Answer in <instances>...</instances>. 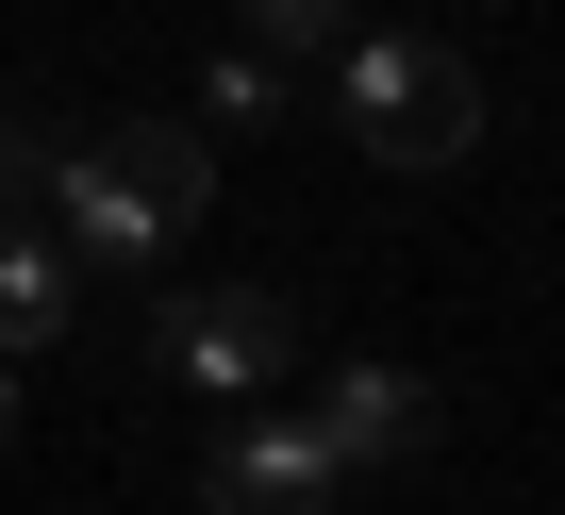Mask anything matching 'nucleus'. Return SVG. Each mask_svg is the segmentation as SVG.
Instances as JSON below:
<instances>
[{"label":"nucleus","mask_w":565,"mask_h":515,"mask_svg":"<svg viewBox=\"0 0 565 515\" xmlns=\"http://www.w3.org/2000/svg\"><path fill=\"white\" fill-rule=\"evenodd\" d=\"M51 249L67 267H167V249L216 216V133L200 117H100V133H51Z\"/></svg>","instance_id":"nucleus-1"},{"label":"nucleus","mask_w":565,"mask_h":515,"mask_svg":"<svg viewBox=\"0 0 565 515\" xmlns=\"http://www.w3.org/2000/svg\"><path fill=\"white\" fill-rule=\"evenodd\" d=\"M333 133H350L366 167L433 183V167L482 150V67H466L449 34H350V51H333Z\"/></svg>","instance_id":"nucleus-2"},{"label":"nucleus","mask_w":565,"mask_h":515,"mask_svg":"<svg viewBox=\"0 0 565 515\" xmlns=\"http://www.w3.org/2000/svg\"><path fill=\"white\" fill-rule=\"evenodd\" d=\"M150 366L200 383V399H266L282 366H300V300H266V283H167L150 300Z\"/></svg>","instance_id":"nucleus-3"},{"label":"nucleus","mask_w":565,"mask_h":515,"mask_svg":"<svg viewBox=\"0 0 565 515\" xmlns=\"http://www.w3.org/2000/svg\"><path fill=\"white\" fill-rule=\"evenodd\" d=\"M200 515H350V465L300 416H216L200 449Z\"/></svg>","instance_id":"nucleus-4"},{"label":"nucleus","mask_w":565,"mask_h":515,"mask_svg":"<svg viewBox=\"0 0 565 515\" xmlns=\"http://www.w3.org/2000/svg\"><path fill=\"white\" fill-rule=\"evenodd\" d=\"M300 432H317L333 465H416V449H433V383H416V366H333V383L300 399Z\"/></svg>","instance_id":"nucleus-5"},{"label":"nucleus","mask_w":565,"mask_h":515,"mask_svg":"<svg viewBox=\"0 0 565 515\" xmlns=\"http://www.w3.org/2000/svg\"><path fill=\"white\" fill-rule=\"evenodd\" d=\"M51 333H84V267L51 249V216H0V366H34Z\"/></svg>","instance_id":"nucleus-6"},{"label":"nucleus","mask_w":565,"mask_h":515,"mask_svg":"<svg viewBox=\"0 0 565 515\" xmlns=\"http://www.w3.org/2000/svg\"><path fill=\"white\" fill-rule=\"evenodd\" d=\"M266 117H282V67H266V51H249V34H233V51H216V67H200V133H216V150H233V133H266Z\"/></svg>","instance_id":"nucleus-7"},{"label":"nucleus","mask_w":565,"mask_h":515,"mask_svg":"<svg viewBox=\"0 0 565 515\" xmlns=\"http://www.w3.org/2000/svg\"><path fill=\"white\" fill-rule=\"evenodd\" d=\"M233 18H249V51H266V67H300V51L333 67V51H350V0H233Z\"/></svg>","instance_id":"nucleus-8"},{"label":"nucleus","mask_w":565,"mask_h":515,"mask_svg":"<svg viewBox=\"0 0 565 515\" xmlns=\"http://www.w3.org/2000/svg\"><path fill=\"white\" fill-rule=\"evenodd\" d=\"M34 183H51V133H34V117H0V216H34Z\"/></svg>","instance_id":"nucleus-9"},{"label":"nucleus","mask_w":565,"mask_h":515,"mask_svg":"<svg viewBox=\"0 0 565 515\" xmlns=\"http://www.w3.org/2000/svg\"><path fill=\"white\" fill-rule=\"evenodd\" d=\"M0 449H18V366H0Z\"/></svg>","instance_id":"nucleus-10"}]
</instances>
